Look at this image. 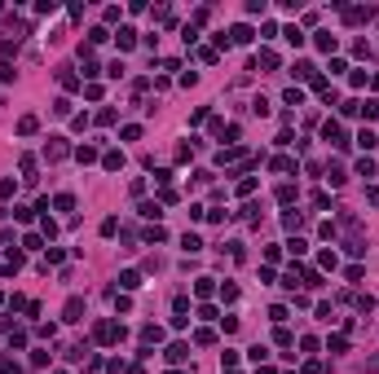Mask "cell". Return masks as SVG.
I'll use <instances>...</instances> for the list:
<instances>
[{
    "label": "cell",
    "mask_w": 379,
    "mask_h": 374,
    "mask_svg": "<svg viewBox=\"0 0 379 374\" xmlns=\"http://www.w3.org/2000/svg\"><path fill=\"white\" fill-rule=\"evenodd\" d=\"M238 194H243V198L256 194V181H251V176H243V181H238Z\"/></svg>",
    "instance_id": "obj_36"
},
{
    "label": "cell",
    "mask_w": 379,
    "mask_h": 374,
    "mask_svg": "<svg viewBox=\"0 0 379 374\" xmlns=\"http://www.w3.org/2000/svg\"><path fill=\"white\" fill-rule=\"evenodd\" d=\"M326 181H331V185H344V181H348V172H344L340 163H331V167H326Z\"/></svg>",
    "instance_id": "obj_12"
},
{
    "label": "cell",
    "mask_w": 379,
    "mask_h": 374,
    "mask_svg": "<svg viewBox=\"0 0 379 374\" xmlns=\"http://www.w3.org/2000/svg\"><path fill=\"white\" fill-rule=\"evenodd\" d=\"M273 339H278L282 348H291V343H295V339H291V330H287V326H278V335H273Z\"/></svg>",
    "instance_id": "obj_35"
},
{
    "label": "cell",
    "mask_w": 379,
    "mask_h": 374,
    "mask_svg": "<svg viewBox=\"0 0 379 374\" xmlns=\"http://www.w3.org/2000/svg\"><path fill=\"white\" fill-rule=\"evenodd\" d=\"M326 348H331V352H348V339H344V335H331V343H326Z\"/></svg>",
    "instance_id": "obj_33"
},
{
    "label": "cell",
    "mask_w": 379,
    "mask_h": 374,
    "mask_svg": "<svg viewBox=\"0 0 379 374\" xmlns=\"http://www.w3.org/2000/svg\"><path fill=\"white\" fill-rule=\"evenodd\" d=\"M362 115H366V119H379V101H362Z\"/></svg>",
    "instance_id": "obj_38"
},
{
    "label": "cell",
    "mask_w": 379,
    "mask_h": 374,
    "mask_svg": "<svg viewBox=\"0 0 379 374\" xmlns=\"http://www.w3.org/2000/svg\"><path fill=\"white\" fill-rule=\"evenodd\" d=\"M181 247H185V251H198V247H203V238H198V233H185Z\"/></svg>",
    "instance_id": "obj_31"
},
{
    "label": "cell",
    "mask_w": 379,
    "mask_h": 374,
    "mask_svg": "<svg viewBox=\"0 0 379 374\" xmlns=\"http://www.w3.org/2000/svg\"><path fill=\"white\" fill-rule=\"evenodd\" d=\"M9 79H13V66H9V62H0V84H9Z\"/></svg>",
    "instance_id": "obj_42"
},
{
    "label": "cell",
    "mask_w": 379,
    "mask_h": 374,
    "mask_svg": "<svg viewBox=\"0 0 379 374\" xmlns=\"http://www.w3.org/2000/svg\"><path fill=\"white\" fill-rule=\"evenodd\" d=\"M163 357H168V361H185V357H190V343H172V348H168V352H163Z\"/></svg>",
    "instance_id": "obj_10"
},
{
    "label": "cell",
    "mask_w": 379,
    "mask_h": 374,
    "mask_svg": "<svg viewBox=\"0 0 379 374\" xmlns=\"http://www.w3.org/2000/svg\"><path fill=\"white\" fill-rule=\"evenodd\" d=\"M256 374H273V370H269V365H260V370H256Z\"/></svg>",
    "instance_id": "obj_43"
},
{
    "label": "cell",
    "mask_w": 379,
    "mask_h": 374,
    "mask_svg": "<svg viewBox=\"0 0 379 374\" xmlns=\"http://www.w3.org/2000/svg\"><path fill=\"white\" fill-rule=\"evenodd\" d=\"M159 339H163L159 326H141V343H146V348H150V343H159Z\"/></svg>",
    "instance_id": "obj_13"
},
{
    "label": "cell",
    "mask_w": 379,
    "mask_h": 374,
    "mask_svg": "<svg viewBox=\"0 0 379 374\" xmlns=\"http://www.w3.org/2000/svg\"><path fill=\"white\" fill-rule=\"evenodd\" d=\"M322 141H331V145H340V150H344V145H348V141H344V128H340V123H335V119H326V123H322Z\"/></svg>",
    "instance_id": "obj_3"
},
{
    "label": "cell",
    "mask_w": 379,
    "mask_h": 374,
    "mask_svg": "<svg viewBox=\"0 0 379 374\" xmlns=\"http://www.w3.org/2000/svg\"><path fill=\"white\" fill-rule=\"evenodd\" d=\"M273 172H295V159H287V154H278V159H273Z\"/></svg>",
    "instance_id": "obj_18"
},
{
    "label": "cell",
    "mask_w": 379,
    "mask_h": 374,
    "mask_svg": "<svg viewBox=\"0 0 379 374\" xmlns=\"http://www.w3.org/2000/svg\"><path fill=\"white\" fill-rule=\"evenodd\" d=\"M212 291H216V286H212V277H198V282H194V295H203V299H207Z\"/></svg>",
    "instance_id": "obj_23"
},
{
    "label": "cell",
    "mask_w": 379,
    "mask_h": 374,
    "mask_svg": "<svg viewBox=\"0 0 379 374\" xmlns=\"http://www.w3.org/2000/svg\"><path fill=\"white\" fill-rule=\"evenodd\" d=\"M62 321H84V299H79V295H71V299H66Z\"/></svg>",
    "instance_id": "obj_4"
},
{
    "label": "cell",
    "mask_w": 379,
    "mask_h": 374,
    "mask_svg": "<svg viewBox=\"0 0 379 374\" xmlns=\"http://www.w3.org/2000/svg\"><path fill=\"white\" fill-rule=\"evenodd\" d=\"M35 128H40V119H35V115H22V119H18V132H22V137H31Z\"/></svg>",
    "instance_id": "obj_16"
},
{
    "label": "cell",
    "mask_w": 379,
    "mask_h": 374,
    "mask_svg": "<svg viewBox=\"0 0 379 374\" xmlns=\"http://www.w3.org/2000/svg\"><path fill=\"white\" fill-rule=\"evenodd\" d=\"M102 233H106V238H115V233H119V220L106 216V220H102Z\"/></svg>",
    "instance_id": "obj_29"
},
{
    "label": "cell",
    "mask_w": 379,
    "mask_h": 374,
    "mask_svg": "<svg viewBox=\"0 0 379 374\" xmlns=\"http://www.w3.org/2000/svg\"><path fill=\"white\" fill-rule=\"evenodd\" d=\"M168 238V229H163V225H150V229H146V242H163Z\"/></svg>",
    "instance_id": "obj_26"
},
{
    "label": "cell",
    "mask_w": 379,
    "mask_h": 374,
    "mask_svg": "<svg viewBox=\"0 0 379 374\" xmlns=\"http://www.w3.org/2000/svg\"><path fill=\"white\" fill-rule=\"evenodd\" d=\"M124 335H128V330L115 326V321H97V326H93V339H97V343H119Z\"/></svg>",
    "instance_id": "obj_1"
},
{
    "label": "cell",
    "mask_w": 379,
    "mask_h": 374,
    "mask_svg": "<svg viewBox=\"0 0 379 374\" xmlns=\"http://www.w3.org/2000/svg\"><path fill=\"white\" fill-rule=\"evenodd\" d=\"M295 75H300V79H309V84H313V79H317V66H313V62H295Z\"/></svg>",
    "instance_id": "obj_14"
},
{
    "label": "cell",
    "mask_w": 379,
    "mask_h": 374,
    "mask_svg": "<svg viewBox=\"0 0 379 374\" xmlns=\"http://www.w3.org/2000/svg\"><path fill=\"white\" fill-rule=\"evenodd\" d=\"M53 207H57V211H71V207H75V198H71V194H57Z\"/></svg>",
    "instance_id": "obj_32"
},
{
    "label": "cell",
    "mask_w": 379,
    "mask_h": 374,
    "mask_svg": "<svg viewBox=\"0 0 379 374\" xmlns=\"http://www.w3.org/2000/svg\"><path fill=\"white\" fill-rule=\"evenodd\" d=\"M132 44H137V31H132V27H119V49H132Z\"/></svg>",
    "instance_id": "obj_20"
},
{
    "label": "cell",
    "mask_w": 379,
    "mask_h": 374,
    "mask_svg": "<svg viewBox=\"0 0 379 374\" xmlns=\"http://www.w3.org/2000/svg\"><path fill=\"white\" fill-rule=\"evenodd\" d=\"M225 374H238V370H225Z\"/></svg>",
    "instance_id": "obj_45"
},
{
    "label": "cell",
    "mask_w": 379,
    "mask_h": 374,
    "mask_svg": "<svg viewBox=\"0 0 379 374\" xmlns=\"http://www.w3.org/2000/svg\"><path fill=\"white\" fill-rule=\"evenodd\" d=\"M22 247H27V251H40L44 238H40V233H27V238H22Z\"/></svg>",
    "instance_id": "obj_30"
},
{
    "label": "cell",
    "mask_w": 379,
    "mask_h": 374,
    "mask_svg": "<svg viewBox=\"0 0 379 374\" xmlns=\"http://www.w3.org/2000/svg\"><path fill=\"white\" fill-rule=\"evenodd\" d=\"M229 44H251V27L247 22H238V27L229 31Z\"/></svg>",
    "instance_id": "obj_7"
},
{
    "label": "cell",
    "mask_w": 379,
    "mask_h": 374,
    "mask_svg": "<svg viewBox=\"0 0 379 374\" xmlns=\"http://www.w3.org/2000/svg\"><path fill=\"white\" fill-rule=\"evenodd\" d=\"M282 101H287V106H300L304 93H300V88H287V93H282Z\"/></svg>",
    "instance_id": "obj_27"
},
{
    "label": "cell",
    "mask_w": 379,
    "mask_h": 374,
    "mask_svg": "<svg viewBox=\"0 0 379 374\" xmlns=\"http://www.w3.org/2000/svg\"><path fill=\"white\" fill-rule=\"evenodd\" d=\"M18 167H22V176H27V181H35V159H31V154H22Z\"/></svg>",
    "instance_id": "obj_22"
},
{
    "label": "cell",
    "mask_w": 379,
    "mask_h": 374,
    "mask_svg": "<svg viewBox=\"0 0 379 374\" xmlns=\"http://www.w3.org/2000/svg\"><path fill=\"white\" fill-rule=\"evenodd\" d=\"M282 225H287V229H300L304 216H300V211H287V216H282Z\"/></svg>",
    "instance_id": "obj_28"
},
{
    "label": "cell",
    "mask_w": 379,
    "mask_h": 374,
    "mask_svg": "<svg viewBox=\"0 0 379 374\" xmlns=\"http://www.w3.org/2000/svg\"><path fill=\"white\" fill-rule=\"evenodd\" d=\"M57 79H62V88H79V75L71 66H57Z\"/></svg>",
    "instance_id": "obj_11"
},
{
    "label": "cell",
    "mask_w": 379,
    "mask_h": 374,
    "mask_svg": "<svg viewBox=\"0 0 379 374\" xmlns=\"http://www.w3.org/2000/svg\"><path fill=\"white\" fill-rule=\"evenodd\" d=\"M53 115H71V97H57L53 101Z\"/></svg>",
    "instance_id": "obj_40"
},
{
    "label": "cell",
    "mask_w": 379,
    "mask_h": 374,
    "mask_svg": "<svg viewBox=\"0 0 379 374\" xmlns=\"http://www.w3.org/2000/svg\"><path fill=\"white\" fill-rule=\"evenodd\" d=\"M75 159H79V163H93V159H97V145H79Z\"/></svg>",
    "instance_id": "obj_21"
},
{
    "label": "cell",
    "mask_w": 379,
    "mask_h": 374,
    "mask_svg": "<svg viewBox=\"0 0 379 374\" xmlns=\"http://www.w3.org/2000/svg\"><path fill=\"white\" fill-rule=\"evenodd\" d=\"M62 260H66V255L57 251V247H49V255H44V269H49V264H62Z\"/></svg>",
    "instance_id": "obj_37"
},
{
    "label": "cell",
    "mask_w": 379,
    "mask_h": 374,
    "mask_svg": "<svg viewBox=\"0 0 379 374\" xmlns=\"http://www.w3.org/2000/svg\"><path fill=\"white\" fill-rule=\"evenodd\" d=\"M282 40H287V44H295V49H300V44H304V31H300V27H287V31H282Z\"/></svg>",
    "instance_id": "obj_19"
},
{
    "label": "cell",
    "mask_w": 379,
    "mask_h": 374,
    "mask_svg": "<svg viewBox=\"0 0 379 374\" xmlns=\"http://www.w3.org/2000/svg\"><path fill=\"white\" fill-rule=\"evenodd\" d=\"M370 18H375V9H370V5H366V9H344V22H348V27H357V22H370Z\"/></svg>",
    "instance_id": "obj_5"
},
{
    "label": "cell",
    "mask_w": 379,
    "mask_h": 374,
    "mask_svg": "<svg viewBox=\"0 0 379 374\" xmlns=\"http://www.w3.org/2000/svg\"><path fill=\"white\" fill-rule=\"evenodd\" d=\"M168 374H181V370H168Z\"/></svg>",
    "instance_id": "obj_44"
},
{
    "label": "cell",
    "mask_w": 379,
    "mask_h": 374,
    "mask_svg": "<svg viewBox=\"0 0 379 374\" xmlns=\"http://www.w3.org/2000/svg\"><path fill=\"white\" fill-rule=\"evenodd\" d=\"M0 304H5V295H0Z\"/></svg>",
    "instance_id": "obj_46"
},
{
    "label": "cell",
    "mask_w": 379,
    "mask_h": 374,
    "mask_svg": "<svg viewBox=\"0 0 379 374\" xmlns=\"http://www.w3.org/2000/svg\"><path fill=\"white\" fill-rule=\"evenodd\" d=\"M256 66H265V71H273V66H278V53H273V49H260Z\"/></svg>",
    "instance_id": "obj_17"
},
{
    "label": "cell",
    "mask_w": 379,
    "mask_h": 374,
    "mask_svg": "<svg viewBox=\"0 0 379 374\" xmlns=\"http://www.w3.org/2000/svg\"><path fill=\"white\" fill-rule=\"evenodd\" d=\"M66 154H71V145H66L62 137H49V145H44V159H49V163H62Z\"/></svg>",
    "instance_id": "obj_2"
},
{
    "label": "cell",
    "mask_w": 379,
    "mask_h": 374,
    "mask_svg": "<svg viewBox=\"0 0 379 374\" xmlns=\"http://www.w3.org/2000/svg\"><path fill=\"white\" fill-rule=\"evenodd\" d=\"M357 176H375V163H370L366 154H362V159H357Z\"/></svg>",
    "instance_id": "obj_34"
},
{
    "label": "cell",
    "mask_w": 379,
    "mask_h": 374,
    "mask_svg": "<svg viewBox=\"0 0 379 374\" xmlns=\"http://www.w3.org/2000/svg\"><path fill=\"white\" fill-rule=\"evenodd\" d=\"M317 264H322V269H335L340 260H335V251H322V255H317Z\"/></svg>",
    "instance_id": "obj_39"
},
{
    "label": "cell",
    "mask_w": 379,
    "mask_h": 374,
    "mask_svg": "<svg viewBox=\"0 0 379 374\" xmlns=\"http://www.w3.org/2000/svg\"><path fill=\"white\" fill-rule=\"evenodd\" d=\"M102 167H106V172H119V167H124V154L119 150H106V154H102Z\"/></svg>",
    "instance_id": "obj_6"
},
{
    "label": "cell",
    "mask_w": 379,
    "mask_h": 374,
    "mask_svg": "<svg viewBox=\"0 0 379 374\" xmlns=\"http://www.w3.org/2000/svg\"><path fill=\"white\" fill-rule=\"evenodd\" d=\"M119 286H124V291H137V286H141V273H137V269H124V273H119Z\"/></svg>",
    "instance_id": "obj_8"
},
{
    "label": "cell",
    "mask_w": 379,
    "mask_h": 374,
    "mask_svg": "<svg viewBox=\"0 0 379 374\" xmlns=\"http://www.w3.org/2000/svg\"><path fill=\"white\" fill-rule=\"evenodd\" d=\"M137 211H141V216H150V220H159V216H163V207H159V203H141Z\"/></svg>",
    "instance_id": "obj_24"
},
{
    "label": "cell",
    "mask_w": 379,
    "mask_h": 374,
    "mask_svg": "<svg viewBox=\"0 0 379 374\" xmlns=\"http://www.w3.org/2000/svg\"><path fill=\"white\" fill-rule=\"evenodd\" d=\"M0 198H13V176H5V181H0Z\"/></svg>",
    "instance_id": "obj_41"
},
{
    "label": "cell",
    "mask_w": 379,
    "mask_h": 374,
    "mask_svg": "<svg viewBox=\"0 0 379 374\" xmlns=\"http://www.w3.org/2000/svg\"><path fill=\"white\" fill-rule=\"evenodd\" d=\"M66 361H84V365H88V343H75V348H66Z\"/></svg>",
    "instance_id": "obj_15"
},
{
    "label": "cell",
    "mask_w": 379,
    "mask_h": 374,
    "mask_svg": "<svg viewBox=\"0 0 379 374\" xmlns=\"http://www.w3.org/2000/svg\"><path fill=\"white\" fill-rule=\"evenodd\" d=\"M357 141H362V150H370V145H379V137H375L370 128H362V132H357Z\"/></svg>",
    "instance_id": "obj_25"
},
{
    "label": "cell",
    "mask_w": 379,
    "mask_h": 374,
    "mask_svg": "<svg viewBox=\"0 0 379 374\" xmlns=\"http://www.w3.org/2000/svg\"><path fill=\"white\" fill-rule=\"evenodd\" d=\"M313 44L322 49V53H335V35H331V31H317V35H313Z\"/></svg>",
    "instance_id": "obj_9"
}]
</instances>
